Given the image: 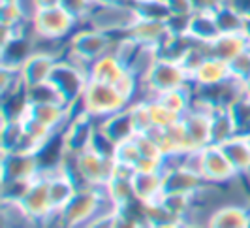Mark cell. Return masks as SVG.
I'll use <instances>...</instances> for the list:
<instances>
[{"label": "cell", "instance_id": "obj_24", "mask_svg": "<svg viewBox=\"0 0 250 228\" xmlns=\"http://www.w3.org/2000/svg\"><path fill=\"white\" fill-rule=\"evenodd\" d=\"M213 13L220 34H243L245 13L239 12L235 6H231L229 2H222Z\"/></svg>", "mask_w": 250, "mask_h": 228}, {"label": "cell", "instance_id": "obj_21", "mask_svg": "<svg viewBox=\"0 0 250 228\" xmlns=\"http://www.w3.org/2000/svg\"><path fill=\"white\" fill-rule=\"evenodd\" d=\"M125 72L126 70L125 66L121 64V61L113 53H107V55L96 59L94 63L88 66V79L102 81V83H111L113 85Z\"/></svg>", "mask_w": 250, "mask_h": 228}, {"label": "cell", "instance_id": "obj_25", "mask_svg": "<svg viewBox=\"0 0 250 228\" xmlns=\"http://www.w3.org/2000/svg\"><path fill=\"white\" fill-rule=\"evenodd\" d=\"M229 114L233 117L239 136H250V98L245 94L237 98L229 106Z\"/></svg>", "mask_w": 250, "mask_h": 228}, {"label": "cell", "instance_id": "obj_5", "mask_svg": "<svg viewBox=\"0 0 250 228\" xmlns=\"http://www.w3.org/2000/svg\"><path fill=\"white\" fill-rule=\"evenodd\" d=\"M32 23V36L47 40H61L72 38L75 32V26L79 25L72 13H68L62 6L40 10L30 19Z\"/></svg>", "mask_w": 250, "mask_h": 228}, {"label": "cell", "instance_id": "obj_10", "mask_svg": "<svg viewBox=\"0 0 250 228\" xmlns=\"http://www.w3.org/2000/svg\"><path fill=\"white\" fill-rule=\"evenodd\" d=\"M94 132H96L94 117H90V115L81 110V114H77L74 119H70L66 128L62 130L66 149L72 153H77V155L90 149Z\"/></svg>", "mask_w": 250, "mask_h": 228}, {"label": "cell", "instance_id": "obj_26", "mask_svg": "<svg viewBox=\"0 0 250 228\" xmlns=\"http://www.w3.org/2000/svg\"><path fill=\"white\" fill-rule=\"evenodd\" d=\"M139 159H141V151H139L138 143H136L134 138L117 143L115 153H113V160H115L117 164H125V166L134 168Z\"/></svg>", "mask_w": 250, "mask_h": 228}, {"label": "cell", "instance_id": "obj_3", "mask_svg": "<svg viewBox=\"0 0 250 228\" xmlns=\"http://www.w3.org/2000/svg\"><path fill=\"white\" fill-rule=\"evenodd\" d=\"M188 83H190V77L185 72V68L181 66V63L160 59V57H158L156 63L152 64L147 77L141 81L143 89L149 92L150 100H154L162 92L187 87Z\"/></svg>", "mask_w": 250, "mask_h": 228}, {"label": "cell", "instance_id": "obj_4", "mask_svg": "<svg viewBox=\"0 0 250 228\" xmlns=\"http://www.w3.org/2000/svg\"><path fill=\"white\" fill-rule=\"evenodd\" d=\"M111 34H105L102 30L88 26V28L77 30V32L72 34V38L68 42V47H66V53L75 57L77 61L85 63L87 66H90L96 59L111 53Z\"/></svg>", "mask_w": 250, "mask_h": 228}, {"label": "cell", "instance_id": "obj_11", "mask_svg": "<svg viewBox=\"0 0 250 228\" xmlns=\"http://www.w3.org/2000/svg\"><path fill=\"white\" fill-rule=\"evenodd\" d=\"M40 174L36 155L2 151V181L32 179Z\"/></svg>", "mask_w": 250, "mask_h": 228}, {"label": "cell", "instance_id": "obj_23", "mask_svg": "<svg viewBox=\"0 0 250 228\" xmlns=\"http://www.w3.org/2000/svg\"><path fill=\"white\" fill-rule=\"evenodd\" d=\"M228 77H229L228 63L209 57V59L198 68V72L190 77V83H194L196 87H211V85H216V83L224 81Z\"/></svg>", "mask_w": 250, "mask_h": 228}, {"label": "cell", "instance_id": "obj_19", "mask_svg": "<svg viewBox=\"0 0 250 228\" xmlns=\"http://www.w3.org/2000/svg\"><path fill=\"white\" fill-rule=\"evenodd\" d=\"M98 127H100L115 143H121V141H126V139L134 138V134H136V128H134V123H132V117H130L128 108L123 110V112H117V114L109 115V117H105V119H102V123Z\"/></svg>", "mask_w": 250, "mask_h": 228}, {"label": "cell", "instance_id": "obj_1", "mask_svg": "<svg viewBox=\"0 0 250 228\" xmlns=\"http://www.w3.org/2000/svg\"><path fill=\"white\" fill-rule=\"evenodd\" d=\"M47 81L59 91L64 104L74 110V106L77 102H81L83 92L87 89L88 74L87 70H83L81 66L72 63L68 57H61L53 66Z\"/></svg>", "mask_w": 250, "mask_h": 228}, {"label": "cell", "instance_id": "obj_14", "mask_svg": "<svg viewBox=\"0 0 250 228\" xmlns=\"http://www.w3.org/2000/svg\"><path fill=\"white\" fill-rule=\"evenodd\" d=\"M205 183L198 172L190 170L188 166H179L173 170L164 172V192H187L194 194Z\"/></svg>", "mask_w": 250, "mask_h": 228}, {"label": "cell", "instance_id": "obj_7", "mask_svg": "<svg viewBox=\"0 0 250 228\" xmlns=\"http://www.w3.org/2000/svg\"><path fill=\"white\" fill-rule=\"evenodd\" d=\"M102 194L94 187L77 189L74 198L62 207V215L66 227L72 225H90L98 211Z\"/></svg>", "mask_w": 250, "mask_h": 228}, {"label": "cell", "instance_id": "obj_27", "mask_svg": "<svg viewBox=\"0 0 250 228\" xmlns=\"http://www.w3.org/2000/svg\"><path fill=\"white\" fill-rule=\"evenodd\" d=\"M228 70H229V77L235 79L239 83H247L250 79V47L241 51L237 57H233L228 63Z\"/></svg>", "mask_w": 250, "mask_h": 228}, {"label": "cell", "instance_id": "obj_2", "mask_svg": "<svg viewBox=\"0 0 250 228\" xmlns=\"http://www.w3.org/2000/svg\"><path fill=\"white\" fill-rule=\"evenodd\" d=\"M81 104H83L81 110L94 119H105V117L117 114V112H123L130 106V102L115 89V85L92 81V79H88Z\"/></svg>", "mask_w": 250, "mask_h": 228}, {"label": "cell", "instance_id": "obj_28", "mask_svg": "<svg viewBox=\"0 0 250 228\" xmlns=\"http://www.w3.org/2000/svg\"><path fill=\"white\" fill-rule=\"evenodd\" d=\"M61 6L68 13H72L77 23H87L90 13L94 12V8L98 6L94 0H61Z\"/></svg>", "mask_w": 250, "mask_h": 228}, {"label": "cell", "instance_id": "obj_9", "mask_svg": "<svg viewBox=\"0 0 250 228\" xmlns=\"http://www.w3.org/2000/svg\"><path fill=\"white\" fill-rule=\"evenodd\" d=\"M23 207L26 209V213L32 217V221L38 223V221H43L47 213L53 209L51 205V198H49V174L45 172H40L38 176L30 179V185H28V190L23 196Z\"/></svg>", "mask_w": 250, "mask_h": 228}, {"label": "cell", "instance_id": "obj_29", "mask_svg": "<svg viewBox=\"0 0 250 228\" xmlns=\"http://www.w3.org/2000/svg\"><path fill=\"white\" fill-rule=\"evenodd\" d=\"M243 36L247 38V42H249V46H250V13H247V15H245V26H243Z\"/></svg>", "mask_w": 250, "mask_h": 228}, {"label": "cell", "instance_id": "obj_16", "mask_svg": "<svg viewBox=\"0 0 250 228\" xmlns=\"http://www.w3.org/2000/svg\"><path fill=\"white\" fill-rule=\"evenodd\" d=\"M247 47H250V46L243 34H220L211 44H207L209 57L224 61V63H229L233 57H237L239 53L245 51Z\"/></svg>", "mask_w": 250, "mask_h": 228}, {"label": "cell", "instance_id": "obj_6", "mask_svg": "<svg viewBox=\"0 0 250 228\" xmlns=\"http://www.w3.org/2000/svg\"><path fill=\"white\" fill-rule=\"evenodd\" d=\"M138 19V13L130 2V4H117V6H96L87 19V25L105 34H115V32L126 34L136 25Z\"/></svg>", "mask_w": 250, "mask_h": 228}, {"label": "cell", "instance_id": "obj_17", "mask_svg": "<svg viewBox=\"0 0 250 228\" xmlns=\"http://www.w3.org/2000/svg\"><path fill=\"white\" fill-rule=\"evenodd\" d=\"M188 36L198 44H211L220 36L213 12H194L188 25Z\"/></svg>", "mask_w": 250, "mask_h": 228}, {"label": "cell", "instance_id": "obj_18", "mask_svg": "<svg viewBox=\"0 0 250 228\" xmlns=\"http://www.w3.org/2000/svg\"><path fill=\"white\" fill-rule=\"evenodd\" d=\"M222 151L228 157V160L233 164L239 176H245L250 172V141L247 136H233L228 141H224Z\"/></svg>", "mask_w": 250, "mask_h": 228}, {"label": "cell", "instance_id": "obj_13", "mask_svg": "<svg viewBox=\"0 0 250 228\" xmlns=\"http://www.w3.org/2000/svg\"><path fill=\"white\" fill-rule=\"evenodd\" d=\"M57 61H59V57H55V55H51V53L34 51V53L26 59V63L23 64V68H21V74H23V79H25L26 87L47 81L51 76V70H53V66H55Z\"/></svg>", "mask_w": 250, "mask_h": 228}, {"label": "cell", "instance_id": "obj_22", "mask_svg": "<svg viewBox=\"0 0 250 228\" xmlns=\"http://www.w3.org/2000/svg\"><path fill=\"white\" fill-rule=\"evenodd\" d=\"M237 136V128L233 123V117L229 114V108H216L211 114V132H209V143L222 145L229 138Z\"/></svg>", "mask_w": 250, "mask_h": 228}, {"label": "cell", "instance_id": "obj_30", "mask_svg": "<svg viewBox=\"0 0 250 228\" xmlns=\"http://www.w3.org/2000/svg\"><path fill=\"white\" fill-rule=\"evenodd\" d=\"M245 96H247V98H250V79L245 83Z\"/></svg>", "mask_w": 250, "mask_h": 228}, {"label": "cell", "instance_id": "obj_31", "mask_svg": "<svg viewBox=\"0 0 250 228\" xmlns=\"http://www.w3.org/2000/svg\"><path fill=\"white\" fill-rule=\"evenodd\" d=\"M247 138H249V141H250V136H247Z\"/></svg>", "mask_w": 250, "mask_h": 228}, {"label": "cell", "instance_id": "obj_8", "mask_svg": "<svg viewBox=\"0 0 250 228\" xmlns=\"http://www.w3.org/2000/svg\"><path fill=\"white\" fill-rule=\"evenodd\" d=\"M201 178L211 183H220L226 185L228 181H231L233 178H237L239 174L235 172L233 164L228 160V157L224 155L220 145H205L201 147Z\"/></svg>", "mask_w": 250, "mask_h": 228}, {"label": "cell", "instance_id": "obj_15", "mask_svg": "<svg viewBox=\"0 0 250 228\" xmlns=\"http://www.w3.org/2000/svg\"><path fill=\"white\" fill-rule=\"evenodd\" d=\"M183 127L188 136V141L194 149H201L205 145H209V132H211V115L198 114V112H190L181 117Z\"/></svg>", "mask_w": 250, "mask_h": 228}, {"label": "cell", "instance_id": "obj_12", "mask_svg": "<svg viewBox=\"0 0 250 228\" xmlns=\"http://www.w3.org/2000/svg\"><path fill=\"white\" fill-rule=\"evenodd\" d=\"M132 185L136 198L141 202H158L164 194V174L162 170H152V172H141L134 170L132 174Z\"/></svg>", "mask_w": 250, "mask_h": 228}, {"label": "cell", "instance_id": "obj_20", "mask_svg": "<svg viewBox=\"0 0 250 228\" xmlns=\"http://www.w3.org/2000/svg\"><path fill=\"white\" fill-rule=\"evenodd\" d=\"M211 227H250V205L224 204L209 219Z\"/></svg>", "mask_w": 250, "mask_h": 228}]
</instances>
